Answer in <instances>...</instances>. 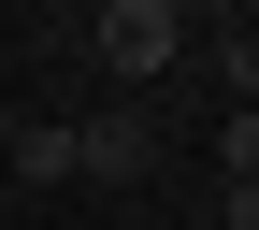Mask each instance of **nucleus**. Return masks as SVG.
<instances>
[{"label":"nucleus","instance_id":"nucleus-4","mask_svg":"<svg viewBox=\"0 0 259 230\" xmlns=\"http://www.w3.org/2000/svg\"><path fill=\"white\" fill-rule=\"evenodd\" d=\"M231 72H245V115H259V43H245V58H231Z\"/></svg>","mask_w":259,"mask_h":230},{"label":"nucleus","instance_id":"nucleus-5","mask_svg":"<svg viewBox=\"0 0 259 230\" xmlns=\"http://www.w3.org/2000/svg\"><path fill=\"white\" fill-rule=\"evenodd\" d=\"M0 230H15V216H0Z\"/></svg>","mask_w":259,"mask_h":230},{"label":"nucleus","instance_id":"nucleus-2","mask_svg":"<svg viewBox=\"0 0 259 230\" xmlns=\"http://www.w3.org/2000/svg\"><path fill=\"white\" fill-rule=\"evenodd\" d=\"M144 158H158L144 115H87V129H72V173H87V187H144Z\"/></svg>","mask_w":259,"mask_h":230},{"label":"nucleus","instance_id":"nucleus-1","mask_svg":"<svg viewBox=\"0 0 259 230\" xmlns=\"http://www.w3.org/2000/svg\"><path fill=\"white\" fill-rule=\"evenodd\" d=\"M87 43H101V72H173L187 15H173V0H101V15H87Z\"/></svg>","mask_w":259,"mask_h":230},{"label":"nucleus","instance_id":"nucleus-3","mask_svg":"<svg viewBox=\"0 0 259 230\" xmlns=\"http://www.w3.org/2000/svg\"><path fill=\"white\" fill-rule=\"evenodd\" d=\"M216 173H231L245 202H259V115H231V129H216Z\"/></svg>","mask_w":259,"mask_h":230}]
</instances>
